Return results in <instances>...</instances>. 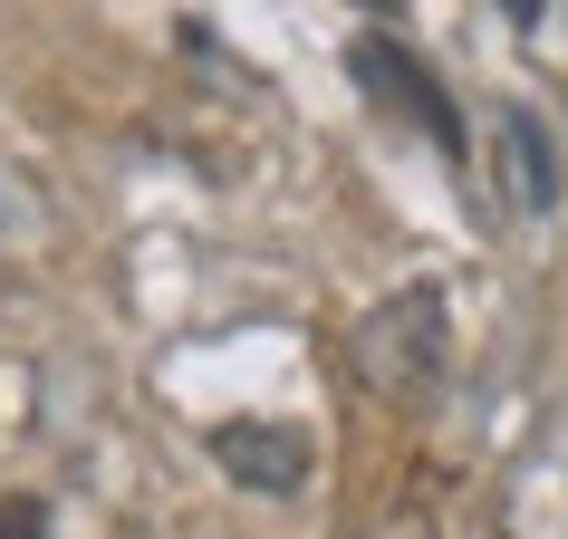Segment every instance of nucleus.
I'll return each instance as SVG.
<instances>
[{
	"label": "nucleus",
	"instance_id": "nucleus-2",
	"mask_svg": "<svg viewBox=\"0 0 568 539\" xmlns=\"http://www.w3.org/2000/svg\"><path fill=\"white\" fill-rule=\"evenodd\" d=\"M357 88L386 106V116H405V125H424L434 145L463 164V116H453V96H444V78L405 49V39H386V30H366L357 39Z\"/></svg>",
	"mask_w": 568,
	"mask_h": 539
},
{
	"label": "nucleus",
	"instance_id": "nucleus-3",
	"mask_svg": "<svg viewBox=\"0 0 568 539\" xmlns=\"http://www.w3.org/2000/svg\"><path fill=\"white\" fill-rule=\"evenodd\" d=\"M212 462L241 491H300L308 481V434H290V424H222L212 434Z\"/></svg>",
	"mask_w": 568,
	"mask_h": 539
},
{
	"label": "nucleus",
	"instance_id": "nucleus-1",
	"mask_svg": "<svg viewBox=\"0 0 568 539\" xmlns=\"http://www.w3.org/2000/svg\"><path fill=\"white\" fill-rule=\"evenodd\" d=\"M347 357H357V376H366L376 395H415L424 376L444 366V299H434V289L386 299V308L357 328V347H347Z\"/></svg>",
	"mask_w": 568,
	"mask_h": 539
},
{
	"label": "nucleus",
	"instance_id": "nucleus-4",
	"mask_svg": "<svg viewBox=\"0 0 568 539\" xmlns=\"http://www.w3.org/2000/svg\"><path fill=\"white\" fill-rule=\"evenodd\" d=\"M0 539H49V520H39L30 491H10V501H0Z\"/></svg>",
	"mask_w": 568,
	"mask_h": 539
}]
</instances>
